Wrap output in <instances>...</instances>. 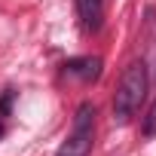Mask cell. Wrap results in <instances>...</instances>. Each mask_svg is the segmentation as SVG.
Masks as SVG:
<instances>
[{"instance_id": "1", "label": "cell", "mask_w": 156, "mask_h": 156, "mask_svg": "<svg viewBox=\"0 0 156 156\" xmlns=\"http://www.w3.org/2000/svg\"><path fill=\"white\" fill-rule=\"evenodd\" d=\"M147 64L144 61H129L122 76H119V86H116V95H113V119L116 122H129L135 116V110L144 104L147 98Z\"/></svg>"}, {"instance_id": "2", "label": "cell", "mask_w": 156, "mask_h": 156, "mask_svg": "<svg viewBox=\"0 0 156 156\" xmlns=\"http://www.w3.org/2000/svg\"><path fill=\"white\" fill-rule=\"evenodd\" d=\"M92 144H95V107L86 101V104L76 107L73 129H70L67 141L58 147L55 156H89L92 153Z\"/></svg>"}, {"instance_id": "3", "label": "cell", "mask_w": 156, "mask_h": 156, "mask_svg": "<svg viewBox=\"0 0 156 156\" xmlns=\"http://www.w3.org/2000/svg\"><path fill=\"white\" fill-rule=\"evenodd\" d=\"M64 73H70V76H80V80L92 83V80H98V76H101V58H92V55L70 58V61L64 64Z\"/></svg>"}, {"instance_id": "4", "label": "cell", "mask_w": 156, "mask_h": 156, "mask_svg": "<svg viewBox=\"0 0 156 156\" xmlns=\"http://www.w3.org/2000/svg\"><path fill=\"white\" fill-rule=\"evenodd\" d=\"M76 12L86 31H98L104 22V0H76Z\"/></svg>"}, {"instance_id": "5", "label": "cell", "mask_w": 156, "mask_h": 156, "mask_svg": "<svg viewBox=\"0 0 156 156\" xmlns=\"http://www.w3.org/2000/svg\"><path fill=\"white\" fill-rule=\"evenodd\" d=\"M144 135H147V138H153V135H156V101H153L150 113L144 116Z\"/></svg>"}, {"instance_id": "6", "label": "cell", "mask_w": 156, "mask_h": 156, "mask_svg": "<svg viewBox=\"0 0 156 156\" xmlns=\"http://www.w3.org/2000/svg\"><path fill=\"white\" fill-rule=\"evenodd\" d=\"M0 138H3V122H0Z\"/></svg>"}]
</instances>
